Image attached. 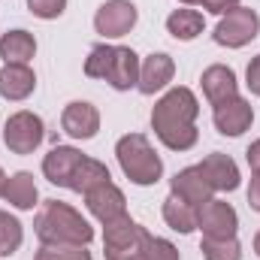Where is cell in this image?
Wrapping results in <instances>:
<instances>
[{"instance_id":"cell-19","label":"cell","mask_w":260,"mask_h":260,"mask_svg":"<svg viewBox=\"0 0 260 260\" xmlns=\"http://www.w3.org/2000/svg\"><path fill=\"white\" fill-rule=\"evenodd\" d=\"M34 55H37L34 34L15 27V30H6L0 37V58H3V64H30Z\"/></svg>"},{"instance_id":"cell-5","label":"cell","mask_w":260,"mask_h":260,"mask_svg":"<svg viewBox=\"0 0 260 260\" xmlns=\"http://www.w3.org/2000/svg\"><path fill=\"white\" fill-rule=\"evenodd\" d=\"M46 139V124L37 112L30 109H18L6 118L3 127V142L12 154H34Z\"/></svg>"},{"instance_id":"cell-7","label":"cell","mask_w":260,"mask_h":260,"mask_svg":"<svg viewBox=\"0 0 260 260\" xmlns=\"http://www.w3.org/2000/svg\"><path fill=\"white\" fill-rule=\"evenodd\" d=\"M103 257L106 260H130L136 254L142 236L148 233L142 224H136L130 215H121L109 224H103Z\"/></svg>"},{"instance_id":"cell-16","label":"cell","mask_w":260,"mask_h":260,"mask_svg":"<svg viewBox=\"0 0 260 260\" xmlns=\"http://www.w3.org/2000/svg\"><path fill=\"white\" fill-rule=\"evenodd\" d=\"M200 173L209 179V185L215 188V191H236L239 188V167H236V160L230 157V154H224V151H212V154H206L200 164Z\"/></svg>"},{"instance_id":"cell-22","label":"cell","mask_w":260,"mask_h":260,"mask_svg":"<svg viewBox=\"0 0 260 260\" xmlns=\"http://www.w3.org/2000/svg\"><path fill=\"white\" fill-rule=\"evenodd\" d=\"M164 221H167L176 233H194L197 230V206L185 203L182 197L170 194L164 200Z\"/></svg>"},{"instance_id":"cell-2","label":"cell","mask_w":260,"mask_h":260,"mask_svg":"<svg viewBox=\"0 0 260 260\" xmlns=\"http://www.w3.org/2000/svg\"><path fill=\"white\" fill-rule=\"evenodd\" d=\"M139 55L127 46H109L97 43L88 58H85V76L88 79H103L115 91H130L139 82Z\"/></svg>"},{"instance_id":"cell-1","label":"cell","mask_w":260,"mask_h":260,"mask_svg":"<svg viewBox=\"0 0 260 260\" xmlns=\"http://www.w3.org/2000/svg\"><path fill=\"white\" fill-rule=\"evenodd\" d=\"M197 115L200 103L197 94L185 85L170 88L151 109V130L154 136L170 148V151H188L194 148L200 133H197Z\"/></svg>"},{"instance_id":"cell-6","label":"cell","mask_w":260,"mask_h":260,"mask_svg":"<svg viewBox=\"0 0 260 260\" xmlns=\"http://www.w3.org/2000/svg\"><path fill=\"white\" fill-rule=\"evenodd\" d=\"M260 34V15L248 6H236L227 15H221L218 27H215V43L224 49H242L248 46L254 37Z\"/></svg>"},{"instance_id":"cell-31","label":"cell","mask_w":260,"mask_h":260,"mask_svg":"<svg viewBox=\"0 0 260 260\" xmlns=\"http://www.w3.org/2000/svg\"><path fill=\"white\" fill-rule=\"evenodd\" d=\"M248 206H251L254 212H260V173L251 176V185H248Z\"/></svg>"},{"instance_id":"cell-15","label":"cell","mask_w":260,"mask_h":260,"mask_svg":"<svg viewBox=\"0 0 260 260\" xmlns=\"http://www.w3.org/2000/svg\"><path fill=\"white\" fill-rule=\"evenodd\" d=\"M170 194L182 197L185 203H191V206H203V203H209L212 197H215V188L209 185V179L200 173V167H185V170H179L173 179H170Z\"/></svg>"},{"instance_id":"cell-34","label":"cell","mask_w":260,"mask_h":260,"mask_svg":"<svg viewBox=\"0 0 260 260\" xmlns=\"http://www.w3.org/2000/svg\"><path fill=\"white\" fill-rule=\"evenodd\" d=\"M254 254L260 257V230H257V236H254Z\"/></svg>"},{"instance_id":"cell-29","label":"cell","mask_w":260,"mask_h":260,"mask_svg":"<svg viewBox=\"0 0 260 260\" xmlns=\"http://www.w3.org/2000/svg\"><path fill=\"white\" fill-rule=\"evenodd\" d=\"M245 85H248V91L254 97H260V55H254L248 70H245Z\"/></svg>"},{"instance_id":"cell-35","label":"cell","mask_w":260,"mask_h":260,"mask_svg":"<svg viewBox=\"0 0 260 260\" xmlns=\"http://www.w3.org/2000/svg\"><path fill=\"white\" fill-rule=\"evenodd\" d=\"M182 3H188V6H194V3H200V0H182Z\"/></svg>"},{"instance_id":"cell-25","label":"cell","mask_w":260,"mask_h":260,"mask_svg":"<svg viewBox=\"0 0 260 260\" xmlns=\"http://www.w3.org/2000/svg\"><path fill=\"white\" fill-rule=\"evenodd\" d=\"M130 260H179V248L170 239H164V236L145 233L142 242H139V248H136V254Z\"/></svg>"},{"instance_id":"cell-9","label":"cell","mask_w":260,"mask_h":260,"mask_svg":"<svg viewBox=\"0 0 260 260\" xmlns=\"http://www.w3.org/2000/svg\"><path fill=\"white\" fill-rule=\"evenodd\" d=\"M197 230H203V239H230L239 230V215L224 200H209L197 209Z\"/></svg>"},{"instance_id":"cell-18","label":"cell","mask_w":260,"mask_h":260,"mask_svg":"<svg viewBox=\"0 0 260 260\" xmlns=\"http://www.w3.org/2000/svg\"><path fill=\"white\" fill-rule=\"evenodd\" d=\"M200 85H203V94H206V100H209L212 106H218V103H224V100H230V97L239 94L236 73H233L227 64L206 67L203 76H200Z\"/></svg>"},{"instance_id":"cell-3","label":"cell","mask_w":260,"mask_h":260,"mask_svg":"<svg viewBox=\"0 0 260 260\" xmlns=\"http://www.w3.org/2000/svg\"><path fill=\"white\" fill-rule=\"evenodd\" d=\"M34 233L40 242H79L88 245L94 239V227L88 224V218H82V212H76L73 206H67L61 200H46L43 209L34 218Z\"/></svg>"},{"instance_id":"cell-8","label":"cell","mask_w":260,"mask_h":260,"mask_svg":"<svg viewBox=\"0 0 260 260\" xmlns=\"http://www.w3.org/2000/svg\"><path fill=\"white\" fill-rule=\"evenodd\" d=\"M136 18H139V9L133 0H106L94 12V30L103 40H118L136 27Z\"/></svg>"},{"instance_id":"cell-33","label":"cell","mask_w":260,"mask_h":260,"mask_svg":"<svg viewBox=\"0 0 260 260\" xmlns=\"http://www.w3.org/2000/svg\"><path fill=\"white\" fill-rule=\"evenodd\" d=\"M3 188H6V173L0 170V197H3Z\"/></svg>"},{"instance_id":"cell-27","label":"cell","mask_w":260,"mask_h":260,"mask_svg":"<svg viewBox=\"0 0 260 260\" xmlns=\"http://www.w3.org/2000/svg\"><path fill=\"white\" fill-rule=\"evenodd\" d=\"M203 260H242V245L236 236L230 239H203Z\"/></svg>"},{"instance_id":"cell-10","label":"cell","mask_w":260,"mask_h":260,"mask_svg":"<svg viewBox=\"0 0 260 260\" xmlns=\"http://www.w3.org/2000/svg\"><path fill=\"white\" fill-rule=\"evenodd\" d=\"M212 121L221 136H242L245 130L254 124V106L245 97H230L212 109Z\"/></svg>"},{"instance_id":"cell-23","label":"cell","mask_w":260,"mask_h":260,"mask_svg":"<svg viewBox=\"0 0 260 260\" xmlns=\"http://www.w3.org/2000/svg\"><path fill=\"white\" fill-rule=\"evenodd\" d=\"M109 179H112V176H109V167L85 154L82 164H79V170L73 173L70 191H76V194H88L91 188H97V185H103V182H109Z\"/></svg>"},{"instance_id":"cell-21","label":"cell","mask_w":260,"mask_h":260,"mask_svg":"<svg viewBox=\"0 0 260 260\" xmlns=\"http://www.w3.org/2000/svg\"><path fill=\"white\" fill-rule=\"evenodd\" d=\"M203 27H206V18H203V12H197V9H176V12H170V18H167L170 37H176V40H182V43L197 40V37L203 34Z\"/></svg>"},{"instance_id":"cell-26","label":"cell","mask_w":260,"mask_h":260,"mask_svg":"<svg viewBox=\"0 0 260 260\" xmlns=\"http://www.w3.org/2000/svg\"><path fill=\"white\" fill-rule=\"evenodd\" d=\"M34 260H91V251L79 242H40Z\"/></svg>"},{"instance_id":"cell-20","label":"cell","mask_w":260,"mask_h":260,"mask_svg":"<svg viewBox=\"0 0 260 260\" xmlns=\"http://www.w3.org/2000/svg\"><path fill=\"white\" fill-rule=\"evenodd\" d=\"M3 200H6L9 206L21 209V212H30V209L37 206V200H40V191H37L34 176H30V173H24V170H21V173H12V176L6 179Z\"/></svg>"},{"instance_id":"cell-30","label":"cell","mask_w":260,"mask_h":260,"mask_svg":"<svg viewBox=\"0 0 260 260\" xmlns=\"http://www.w3.org/2000/svg\"><path fill=\"white\" fill-rule=\"evenodd\" d=\"M200 3H203V9L212 12V15H227L230 9L239 6V0H200Z\"/></svg>"},{"instance_id":"cell-14","label":"cell","mask_w":260,"mask_h":260,"mask_svg":"<svg viewBox=\"0 0 260 260\" xmlns=\"http://www.w3.org/2000/svg\"><path fill=\"white\" fill-rule=\"evenodd\" d=\"M82 157H85V154H82L79 148H73V145H55V148L43 157V176H46L52 185H58V188H70L73 173L79 170Z\"/></svg>"},{"instance_id":"cell-17","label":"cell","mask_w":260,"mask_h":260,"mask_svg":"<svg viewBox=\"0 0 260 260\" xmlns=\"http://www.w3.org/2000/svg\"><path fill=\"white\" fill-rule=\"evenodd\" d=\"M37 91V73L27 64H3L0 67V97L9 103H21Z\"/></svg>"},{"instance_id":"cell-11","label":"cell","mask_w":260,"mask_h":260,"mask_svg":"<svg viewBox=\"0 0 260 260\" xmlns=\"http://www.w3.org/2000/svg\"><path fill=\"white\" fill-rule=\"evenodd\" d=\"M85 197V206H88V212L100 221V224H109V221H115V218H121V215H127V200H124V191L109 179V182H103V185H97V188H91Z\"/></svg>"},{"instance_id":"cell-12","label":"cell","mask_w":260,"mask_h":260,"mask_svg":"<svg viewBox=\"0 0 260 260\" xmlns=\"http://www.w3.org/2000/svg\"><path fill=\"white\" fill-rule=\"evenodd\" d=\"M61 127L73 139H94L100 130V112L88 100H73L61 112Z\"/></svg>"},{"instance_id":"cell-32","label":"cell","mask_w":260,"mask_h":260,"mask_svg":"<svg viewBox=\"0 0 260 260\" xmlns=\"http://www.w3.org/2000/svg\"><path fill=\"white\" fill-rule=\"evenodd\" d=\"M245 160H248V167L260 173V139H254L251 145H248V151H245Z\"/></svg>"},{"instance_id":"cell-28","label":"cell","mask_w":260,"mask_h":260,"mask_svg":"<svg viewBox=\"0 0 260 260\" xmlns=\"http://www.w3.org/2000/svg\"><path fill=\"white\" fill-rule=\"evenodd\" d=\"M27 9L43 18V21H52V18H61L67 9V0H27Z\"/></svg>"},{"instance_id":"cell-24","label":"cell","mask_w":260,"mask_h":260,"mask_svg":"<svg viewBox=\"0 0 260 260\" xmlns=\"http://www.w3.org/2000/svg\"><path fill=\"white\" fill-rule=\"evenodd\" d=\"M24 242V227L15 215L0 209V257H12Z\"/></svg>"},{"instance_id":"cell-13","label":"cell","mask_w":260,"mask_h":260,"mask_svg":"<svg viewBox=\"0 0 260 260\" xmlns=\"http://www.w3.org/2000/svg\"><path fill=\"white\" fill-rule=\"evenodd\" d=\"M173 76H176V61L167 52H151L139 64V82H136V88H139V94L151 97V94L164 91L173 82Z\"/></svg>"},{"instance_id":"cell-4","label":"cell","mask_w":260,"mask_h":260,"mask_svg":"<svg viewBox=\"0 0 260 260\" xmlns=\"http://www.w3.org/2000/svg\"><path fill=\"white\" fill-rule=\"evenodd\" d=\"M115 157H118L121 173L127 176L133 185H139V188L157 185L160 176H164V160H160V154L154 151V145L148 142L145 133L121 136L115 142Z\"/></svg>"}]
</instances>
